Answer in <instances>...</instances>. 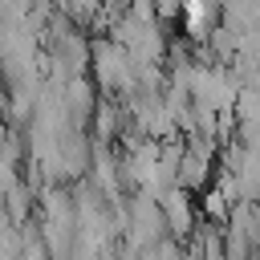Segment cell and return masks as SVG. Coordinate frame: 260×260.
<instances>
[{
	"instance_id": "obj_1",
	"label": "cell",
	"mask_w": 260,
	"mask_h": 260,
	"mask_svg": "<svg viewBox=\"0 0 260 260\" xmlns=\"http://www.w3.org/2000/svg\"><path fill=\"white\" fill-rule=\"evenodd\" d=\"M138 57L122 45V41H114L110 32L106 37H93V61H89V73H93V81H98V89L102 93H110V98H126L130 89H134V81H138Z\"/></svg>"
},
{
	"instance_id": "obj_2",
	"label": "cell",
	"mask_w": 260,
	"mask_h": 260,
	"mask_svg": "<svg viewBox=\"0 0 260 260\" xmlns=\"http://www.w3.org/2000/svg\"><path fill=\"white\" fill-rule=\"evenodd\" d=\"M162 215H167V228H171V236H179V240H187L195 228H199V219H203V211L195 207V191H187V187H167L162 195Z\"/></svg>"
}]
</instances>
